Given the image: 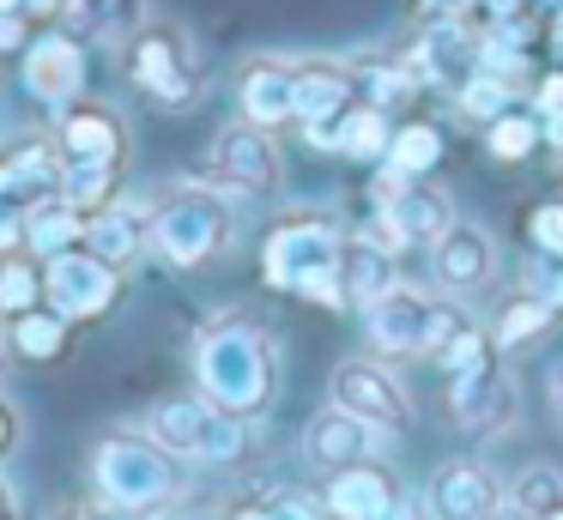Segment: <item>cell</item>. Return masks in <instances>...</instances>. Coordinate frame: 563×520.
<instances>
[{
  "instance_id": "60d3db41",
  "label": "cell",
  "mask_w": 563,
  "mask_h": 520,
  "mask_svg": "<svg viewBox=\"0 0 563 520\" xmlns=\"http://www.w3.org/2000/svg\"><path fill=\"white\" fill-rule=\"evenodd\" d=\"M19 442H25V418H19V406H13V399H0V460L13 454Z\"/></svg>"
},
{
  "instance_id": "db71d44e",
  "label": "cell",
  "mask_w": 563,
  "mask_h": 520,
  "mask_svg": "<svg viewBox=\"0 0 563 520\" xmlns=\"http://www.w3.org/2000/svg\"><path fill=\"white\" fill-rule=\"evenodd\" d=\"M0 363H7V333H0Z\"/></svg>"
},
{
  "instance_id": "9c48e42d",
  "label": "cell",
  "mask_w": 563,
  "mask_h": 520,
  "mask_svg": "<svg viewBox=\"0 0 563 520\" xmlns=\"http://www.w3.org/2000/svg\"><path fill=\"white\" fill-rule=\"evenodd\" d=\"M115 297H122V266L98 261L86 242L43 261V302L62 321H98V314L115 309Z\"/></svg>"
},
{
  "instance_id": "7a4b0ae2",
  "label": "cell",
  "mask_w": 563,
  "mask_h": 520,
  "mask_svg": "<svg viewBox=\"0 0 563 520\" xmlns=\"http://www.w3.org/2000/svg\"><path fill=\"white\" fill-rule=\"evenodd\" d=\"M340 248L345 230L328 212H285L261 242V278L285 297L321 302V309H352L340 285Z\"/></svg>"
},
{
  "instance_id": "ffe728a7",
  "label": "cell",
  "mask_w": 563,
  "mask_h": 520,
  "mask_svg": "<svg viewBox=\"0 0 563 520\" xmlns=\"http://www.w3.org/2000/svg\"><path fill=\"white\" fill-rule=\"evenodd\" d=\"M55 152L62 164H115L128 157V128L110 103H67L62 128H55Z\"/></svg>"
},
{
  "instance_id": "f546056e",
  "label": "cell",
  "mask_w": 563,
  "mask_h": 520,
  "mask_svg": "<svg viewBox=\"0 0 563 520\" xmlns=\"http://www.w3.org/2000/svg\"><path fill=\"white\" fill-rule=\"evenodd\" d=\"M545 145V128H539L533 109H503L497 121H485V152L497 157V164H527V157Z\"/></svg>"
},
{
  "instance_id": "ee69618b",
  "label": "cell",
  "mask_w": 563,
  "mask_h": 520,
  "mask_svg": "<svg viewBox=\"0 0 563 520\" xmlns=\"http://www.w3.org/2000/svg\"><path fill=\"white\" fill-rule=\"evenodd\" d=\"M219 520H273V515H267V496H261V502H231Z\"/></svg>"
},
{
  "instance_id": "c3c4849f",
  "label": "cell",
  "mask_w": 563,
  "mask_h": 520,
  "mask_svg": "<svg viewBox=\"0 0 563 520\" xmlns=\"http://www.w3.org/2000/svg\"><path fill=\"white\" fill-rule=\"evenodd\" d=\"M19 7H31V12H62L67 0H19Z\"/></svg>"
},
{
  "instance_id": "ba28073f",
  "label": "cell",
  "mask_w": 563,
  "mask_h": 520,
  "mask_svg": "<svg viewBox=\"0 0 563 520\" xmlns=\"http://www.w3.org/2000/svg\"><path fill=\"white\" fill-rule=\"evenodd\" d=\"M328 394H333V406H345L352 418H364L369 430H382V435L412 430V394H406V381L394 375V363L376 357V351H369V357H345L340 369H333Z\"/></svg>"
},
{
  "instance_id": "83f0119b",
  "label": "cell",
  "mask_w": 563,
  "mask_h": 520,
  "mask_svg": "<svg viewBox=\"0 0 563 520\" xmlns=\"http://www.w3.org/2000/svg\"><path fill=\"white\" fill-rule=\"evenodd\" d=\"M67 327L74 321H62L49 302H37V309H25V314H7V351H19V357H31V363H49V357H62Z\"/></svg>"
},
{
  "instance_id": "7402d4cb",
  "label": "cell",
  "mask_w": 563,
  "mask_h": 520,
  "mask_svg": "<svg viewBox=\"0 0 563 520\" xmlns=\"http://www.w3.org/2000/svg\"><path fill=\"white\" fill-rule=\"evenodd\" d=\"M340 285H345V302L352 309H364V302L388 297L394 285H400V261H394L388 242H376L364 230V236H345L340 248Z\"/></svg>"
},
{
  "instance_id": "f5cc1de1",
  "label": "cell",
  "mask_w": 563,
  "mask_h": 520,
  "mask_svg": "<svg viewBox=\"0 0 563 520\" xmlns=\"http://www.w3.org/2000/svg\"><path fill=\"white\" fill-rule=\"evenodd\" d=\"M13 7H19V0H0V12H13Z\"/></svg>"
},
{
  "instance_id": "11a10c76",
  "label": "cell",
  "mask_w": 563,
  "mask_h": 520,
  "mask_svg": "<svg viewBox=\"0 0 563 520\" xmlns=\"http://www.w3.org/2000/svg\"><path fill=\"white\" fill-rule=\"evenodd\" d=\"M13 520H19V515H13Z\"/></svg>"
},
{
  "instance_id": "6da1fadb",
  "label": "cell",
  "mask_w": 563,
  "mask_h": 520,
  "mask_svg": "<svg viewBox=\"0 0 563 520\" xmlns=\"http://www.w3.org/2000/svg\"><path fill=\"white\" fill-rule=\"evenodd\" d=\"M195 387L236 418H261L279 399V345L267 327L219 314L195 339Z\"/></svg>"
},
{
  "instance_id": "816d5d0a",
  "label": "cell",
  "mask_w": 563,
  "mask_h": 520,
  "mask_svg": "<svg viewBox=\"0 0 563 520\" xmlns=\"http://www.w3.org/2000/svg\"><path fill=\"white\" fill-rule=\"evenodd\" d=\"M539 520H563V502H558V508H545V515H539Z\"/></svg>"
},
{
  "instance_id": "e0dca14e",
  "label": "cell",
  "mask_w": 563,
  "mask_h": 520,
  "mask_svg": "<svg viewBox=\"0 0 563 520\" xmlns=\"http://www.w3.org/2000/svg\"><path fill=\"white\" fill-rule=\"evenodd\" d=\"M55 193H62V152L55 145L31 140V145H13V152L0 157V218L7 224H25Z\"/></svg>"
},
{
  "instance_id": "5b68a950",
  "label": "cell",
  "mask_w": 563,
  "mask_h": 520,
  "mask_svg": "<svg viewBox=\"0 0 563 520\" xmlns=\"http://www.w3.org/2000/svg\"><path fill=\"white\" fill-rule=\"evenodd\" d=\"M461 327V309H454V297L442 302V297H430V290H418V285H394L388 297H376V302H364V339H369V351L376 357H437L442 351V339Z\"/></svg>"
},
{
  "instance_id": "cb8c5ba5",
  "label": "cell",
  "mask_w": 563,
  "mask_h": 520,
  "mask_svg": "<svg viewBox=\"0 0 563 520\" xmlns=\"http://www.w3.org/2000/svg\"><path fill=\"white\" fill-rule=\"evenodd\" d=\"M152 242V212H140V206H103V212L86 218V248L98 254V261L110 266H128L140 248Z\"/></svg>"
},
{
  "instance_id": "30bf717a",
  "label": "cell",
  "mask_w": 563,
  "mask_h": 520,
  "mask_svg": "<svg viewBox=\"0 0 563 520\" xmlns=\"http://www.w3.org/2000/svg\"><path fill=\"white\" fill-rule=\"evenodd\" d=\"M207 164H212V188L243 193V200L279 193V181H285V157H279V145H273V133H267V128H255V121H236V128H224L219 140H212Z\"/></svg>"
},
{
  "instance_id": "ab89813d",
  "label": "cell",
  "mask_w": 563,
  "mask_h": 520,
  "mask_svg": "<svg viewBox=\"0 0 563 520\" xmlns=\"http://www.w3.org/2000/svg\"><path fill=\"white\" fill-rule=\"evenodd\" d=\"M533 109L539 121H563V67H551V73H539L533 79Z\"/></svg>"
},
{
  "instance_id": "f1b7e54d",
  "label": "cell",
  "mask_w": 563,
  "mask_h": 520,
  "mask_svg": "<svg viewBox=\"0 0 563 520\" xmlns=\"http://www.w3.org/2000/svg\"><path fill=\"white\" fill-rule=\"evenodd\" d=\"M79 19V31H91L98 43H128L146 31V0H67Z\"/></svg>"
},
{
  "instance_id": "d6a6232c",
  "label": "cell",
  "mask_w": 563,
  "mask_h": 520,
  "mask_svg": "<svg viewBox=\"0 0 563 520\" xmlns=\"http://www.w3.org/2000/svg\"><path fill=\"white\" fill-rule=\"evenodd\" d=\"M490 357H497V345H490V327H478L473 314H461V327L442 339V351H437L430 363H437L442 375H466V369H478V363H490Z\"/></svg>"
},
{
  "instance_id": "f35d334b",
  "label": "cell",
  "mask_w": 563,
  "mask_h": 520,
  "mask_svg": "<svg viewBox=\"0 0 563 520\" xmlns=\"http://www.w3.org/2000/svg\"><path fill=\"white\" fill-rule=\"evenodd\" d=\"M267 515L273 520H328V508H321V496H309V490H273Z\"/></svg>"
},
{
  "instance_id": "1f68e13d",
  "label": "cell",
  "mask_w": 563,
  "mask_h": 520,
  "mask_svg": "<svg viewBox=\"0 0 563 520\" xmlns=\"http://www.w3.org/2000/svg\"><path fill=\"white\" fill-rule=\"evenodd\" d=\"M62 200L74 212H103L115 200V164H62Z\"/></svg>"
},
{
  "instance_id": "f6af8a7d",
  "label": "cell",
  "mask_w": 563,
  "mask_h": 520,
  "mask_svg": "<svg viewBox=\"0 0 563 520\" xmlns=\"http://www.w3.org/2000/svg\"><path fill=\"white\" fill-rule=\"evenodd\" d=\"M19 43H25V24L13 12H0V48H19Z\"/></svg>"
},
{
  "instance_id": "484cf974",
  "label": "cell",
  "mask_w": 563,
  "mask_h": 520,
  "mask_svg": "<svg viewBox=\"0 0 563 520\" xmlns=\"http://www.w3.org/2000/svg\"><path fill=\"white\" fill-rule=\"evenodd\" d=\"M442 152H449L442 128H437V121H424V115H412V121H400V128H394L382 169H394V176H430V169L442 164Z\"/></svg>"
},
{
  "instance_id": "681fc988",
  "label": "cell",
  "mask_w": 563,
  "mask_h": 520,
  "mask_svg": "<svg viewBox=\"0 0 563 520\" xmlns=\"http://www.w3.org/2000/svg\"><path fill=\"white\" fill-rule=\"evenodd\" d=\"M497 520H533V515H521V508H509V502H503V515Z\"/></svg>"
},
{
  "instance_id": "8fae6325",
  "label": "cell",
  "mask_w": 563,
  "mask_h": 520,
  "mask_svg": "<svg viewBox=\"0 0 563 520\" xmlns=\"http://www.w3.org/2000/svg\"><path fill=\"white\" fill-rule=\"evenodd\" d=\"M497 273H503V254H497V236H490L485 224L454 218V224L430 242V278H437L442 297L466 302V297L497 285Z\"/></svg>"
},
{
  "instance_id": "52a82bcc",
  "label": "cell",
  "mask_w": 563,
  "mask_h": 520,
  "mask_svg": "<svg viewBox=\"0 0 563 520\" xmlns=\"http://www.w3.org/2000/svg\"><path fill=\"white\" fill-rule=\"evenodd\" d=\"M454 218H461V212H454V200H449L442 181L394 176V169H382V176H376V224H369V236L388 242L394 254H400V248H430Z\"/></svg>"
},
{
  "instance_id": "74e56055",
  "label": "cell",
  "mask_w": 563,
  "mask_h": 520,
  "mask_svg": "<svg viewBox=\"0 0 563 520\" xmlns=\"http://www.w3.org/2000/svg\"><path fill=\"white\" fill-rule=\"evenodd\" d=\"M521 285L539 290L545 302H558V314H563V254H533V266L521 273Z\"/></svg>"
},
{
  "instance_id": "e575fe53",
  "label": "cell",
  "mask_w": 563,
  "mask_h": 520,
  "mask_svg": "<svg viewBox=\"0 0 563 520\" xmlns=\"http://www.w3.org/2000/svg\"><path fill=\"white\" fill-rule=\"evenodd\" d=\"M454 97H461V109H466V115H473V121H478V128H485V121H497V115H503V109H509V103H515V79H503V73H490V67H478V73H473V79H466V85H461V91H454Z\"/></svg>"
},
{
  "instance_id": "bcb514c9",
  "label": "cell",
  "mask_w": 563,
  "mask_h": 520,
  "mask_svg": "<svg viewBox=\"0 0 563 520\" xmlns=\"http://www.w3.org/2000/svg\"><path fill=\"white\" fill-rule=\"evenodd\" d=\"M19 515V496H13V484L0 478V520H13Z\"/></svg>"
},
{
  "instance_id": "3957f363",
  "label": "cell",
  "mask_w": 563,
  "mask_h": 520,
  "mask_svg": "<svg viewBox=\"0 0 563 520\" xmlns=\"http://www.w3.org/2000/svg\"><path fill=\"white\" fill-rule=\"evenodd\" d=\"M91 484L110 508L128 515H158L164 502L183 496V460L146 430H115L91 447Z\"/></svg>"
},
{
  "instance_id": "277c9868",
  "label": "cell",
  "mask_w": 563,
  "mask_h": 520,
  "mask_svg": "<svg viewBox=\"0 0 563 520\" xmlns=\"http://www.w3.org/2000/svg\"><path fill=\"white\" fill-rule=\"evenodd\" d=\"M236 236V212L224 200V188L212 181H176L152 200V248L170 266L195 273V266H212Z\"/></svg>"
},
{
  "instance_id": "836d02e7",
  "label": "cell",
  "mask_w": 563,
  "mask_h": 520,
  "mask_svg": "<svg viewBox=\"0 0 563 520\" xmlns=\"http://www.w3.org/2000/svg\"><path fill=\"white\" fill-rule=\"evenodd\" d=\"M563 502V472L558 466H545V460H539V466H521L509 478V508H521V515H545V508H558Z\"/></svg>"
},
{
  "instance_id": "2e32d148",
  "label": "cell",
  "mask_w": 563,
  "mask_h": 520,
  "mask_svg": "<svg viewBox=\"0 0 563 520\" xmlns=\"http://www.w3.org/2000/svg\"><path fill=\"white\" fill-rule=\"evenodd\" d=\"M128 67H134V85H140V91L158 97V103H170V109L195 103V91H200L195 55H188V43H183L176 31H140Z\"/></svg>"
},
{
  "instance_id": "7c38bea8",
  "label": "cell",
  "mask_w": 563,
  "mask_h": 520,
  "mask_svg": "<svg viewBox=\"0 0 563 520\" xmlns=\"http://www.w3.org/2000/svg\"><path fill=\"white\" fill-rule=\"evenodd\" d=\"M357 67L345 60H297V121H303V140L316 152L340 145V121L345 109H357Z\"/></svg>"
},
{
  "instance_id": "8d00e7d4",
  "label": "cell",
  "mask_w": 563,
  "mask_h": 520,
  "mask_svg": "<svg viewBox=\"0 0 563 520\" xmlns=\"http://www.w3.org/2000/svg\"><path fill=\"white\" fill-rule=\"evenodd\" d=\"M521 230H527V248L533 254H563V193H545V200L527 206Z\"/></svg>"
},
{
  "instance_id": "7dc6e473",
  "label": "cell",
  "mask_w": 563,
  "mask_h": 520,
  "mask_svg": "<svg viewBox=\"0 0 563 520\" xmlns=\"http://www.w3.org/2000/svg\"><path fill=\"white\" fill-rule=\"evenodd\" d=\"M551 411H558V423H563V369L551 375Z\"/></svg>"
},
{
  "instance_id": "f907efd6",
  "label": "cell",
  "mask_w": 563,
  "mask_h": 520,
  "mask_svg": "<svg viewBox=\"0 0 563 520\" xmlns=\"http://www.w3.org/2000/svg\"><path fill=\"white\" fill-rule=\"evenodd\" d=\"M551 36H558V48H563V0H558V31H551Z\"/></svg>"
},
{
  "instance_id": "603a6c76",
  "label": "cell",
  "mask_w": 563,
  "mask_h": 520,
  "mask_svg": "<svg viewBox=\"0 0 563 520\" xmlns=\"http://www.w3.org/2000/svg\"><path fill=\"white\" fill-rule=\"evenodd\" d=\"M25 85H31V97H43V103H74L79 85H86V55H79L74 36H43V43H31Z\"/></svg>"
},
{
  "instance_id": "d4e9b609",
  "label": "cell",
  "mask_w": 563,
  "mask_h": 520,
  "mask_svg": "<svg viewBox=\"0 0 563 520\" xmlns=\"http://www.w3.org/2000/svg\"><path fill=\"white\" fill-rule=\"evenodd\" d=\"M551 327H558V302H545L539 290L521 285L509 302H503L497 327H490V345H497V351H527V345H539Z\"/></svg>"
},
{
  "instance_id": "4fadbf2b",
  "label": "cell",
  "mask_w": 563,
  "mask_h": 520,
  "mask_svg": "<svg viewBox=\"0 0 563 520\" xmlns=\"http://www.w3.org/2000/svg\"><path fill=\"white\" fill-rule=\"evenodd\" d=\"M449 411L466 435H503L515 430V411H521V394H515V375L503 369L497 357L478 363L466 375H449Z\"/></svg>"
},
{
  "instance_id": "d590c367",
  "label": "cell",
  "mask_w": 563,
  "mask_h": 520,
  "mask_svg": "<svg viewBox=\"0 0 563 520\" xmlns=\"http://www.w3.org/2000/svg\"><path fill=\"white\" fill-rule=\"evenodd\" d=\"M43 302V266L0 261V314H25Z\"/></svg>"
},
{
  "instance_id": "7bdbcfd3",
  "label": "cell",
  "mask_w": 563,
  "mask_h": 520,
  "mask_svg": "<svg viewBox=\"0 0 563 520\" xmlns=\"http://www.w3.org/2000/svg\"><path fill=\"white\" fill-rule=\"evenodd\" d=\"M62 520H152V515H128V508H110V502H103V508H67Z\"/></svg>"
},
{
  "instance_id": "b9f144b4",
  "label": "cell",
  "mask_w": 563,
  "mask_h": 520,
  "mask_svg": "<svg viewBox=\"0 0 563 520\" xmlns=\"http://www.w3.org/2000/svg\"><path fill=\"white\" fill-rule=\"evenodd\" d=\"M382 520H430V502H424V496H406L400 490V502H394Z\"/></svg>"
},
{
  "instance_id": "4dcf8cb0",
  "label": "cell",
  "mask_w": 563,
  "mask_h": 520,
  "mask_svg": "<svg viewBox=\"0 0 563 520\" xmlns=\"http://www.w3.org/2000/svg\"><path fill=\"white\" fill-rule=\"evenodd\" d=\"M388 140H394L388 115H382L376 103H357V109H345L340 145H333V152H340V157H357V164H382V157H388Z\"/></svg>"
},
{
  "instance_id": "4316f807",
  "label": "cell",
  "mask_w": 563,
  "mask_h": 520,
  "mask_svg": "<svg viewBox=\"0 0 563 520\" xmlns=\"http://www.w3.org/2000/svg\"><path fill=\"white\" fill-rule=\"evenodd\" d=\"M86 242V212H74V206L55 193V200H43L37 212L25 218V248L37 254V261H49V254H67Z\"/></svg>"
},
{
  "instance_id": "d6986e66",
  "label": "cell",
  "mask_w": 563,
  "mask_h": 520,
  "mask_svg": "<svg viewBox=\"0 0 563 520\" xmlns=\"http://www.w3.org/2000/svg\"><path fill=\"white\" fill-rule=\"evenodd\" d=\"M382 447H388V435L369 430L364 418H352L345 406H328L303 423V460L321 472H340L352 460H382Z\"/></svg>"
},
{
  "instance_id": "44dd1931",
  "label": "cell",
  "mask_w": 563,
  "mask_h": 520,
  "mask_svg": "<svg viewBox=\"0 0 563 520\" xmlns=\"http://www.w3.org/2000/svg\"><path fill=\"white\" fill-rule=\"evenodd\" d=\"M236 103H243V121L267 133L297 121V60H249L243 79H236Z\"/></svg>"
},
{
  "instance_id": "5bb4252c",
  "label": "cell",
  "mask_w": 563,
  "mask_h": 520,
  "mask_svg": "<svg viewBox=\"0 0 563 520\" xmlns=\"http://www.w3.org/2000/svg\"><path fill=\"white\" fill-rule=\"evenodd\" d=\"M418 85H437V91H461L478 73V31L473 19H430L418 31L412 55H406Z\"/></svg>"
},
{
  "instance_id": "ac0fdd59",
  "label": "cell",
  "mask_w": 563,
  "mask_h": 520,
  "mask_svg": "<svg viewBox=\"0 0 563 520\" xmlns=\"http://www.w3.org/2000/svg\"><path fill=\"white\" fill-rule=\"evenodd\" d=\"M394 502H400V478L382 460H352V466L328 472V484H321L328 520H382Z\"/></svg>"
},
{
  "instance_id": "8992f818",
  "label": "cell",
  "mask_w": 563,
  "mask_h": 520,
  "mask_svg": "<svg viewBox=\"0 0 563 520\" xmlns=\"http://www.w3.org/2000/svg\"><path fill=\"white\" fill-rule=\"evenodd\" d=\"M146 435L164 442L176 460H195V466H231V460H243V447H249V418L212 406L207 394H183V399H164V406L152 411Z\"/></svg>"
},
{
  "instance_id": "9a60e30c",
  "label": "cell",
  "mask_w": 563,
  "mask_h": 520,
  "mask_svg": "<svg viewBox=\"0 0 563 520\" xmlns=\"http://www.w3.org/2000/svg\"><path fill=\"white\" fill-rule=\"evenodd\" d=\"M424 502L430 520H497L503 502H509V484L478 460H449V466L430 472Z\"/></svg>"
}]
</instances>
